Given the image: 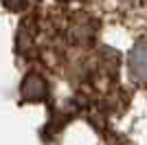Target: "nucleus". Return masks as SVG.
Masks as SVG:
<instances>
[{"mask_svg":"<svg viewBox=\"0 0 147 145\" xmlns=\"http://www.w3.org/2000/svg\"><path fill=\"white\" fill-rule=\"evenodd\" d=\"M127 68H129L132 81L147 86V37L136 40V44L132 46L127 57Z\"/></svg>","mask_w":147,"mask_h":145,"instance_id":"obj_1","label":"nucleus"},{"mask_svg":"<svg viewBox=\"0 0 147 145\" xmlns=\"http://www.w3.org/2000/svg\"><path fill=\"white\" fill-rule=\"evenodd\" d=\"M20 92H22L24 101H42L44 97H46V92H49V84H46V79L40 72H29L22 79Z\"/></svg>","mask_w":147,"mask_h":145,"instance_id":"obj_2","label":"nucleus"},{"mask_svg":"<svg viewBox=\"0 0 147 145\" xmlns=\"http://www.w3.org/2000/svg\"><path fill=\"white\" fill-rule=\"evenodd\" d=\"M5 2L7 9H11V11H18V9H22V7L26 5V0H2Z\"/></svg>","mask_w":147,"mask_h":145,"instance_id":"obj_3","label":"nucleus"}]
</instances>
